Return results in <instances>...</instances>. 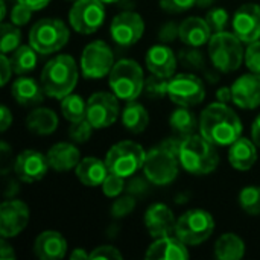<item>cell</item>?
Returning a JSON list of instances; mask_svg holds the SVG:
<instances>
[{"label": "cell", "instance_id": "47", "mask_svg": "<svg viewBox=\"0 0 260 260\" xmlns=\"http://www.w3.org/2000/svg\"><path fill=\"white\" fill-rule=\"evenodd\" d=\"M146 177L145 178H139V177H134L128 181L126 184V190L129 195L136 197V198H140L143 197L145 193H148V183H146Z\"/></svg>", "mask_w": 260, "mask_h": 260}, {"label": "cell", "instance_id": "48", "mask_svg": "<svg viewBox=\"0 0 260 260\" xmlns=\"http://www.w3.org/2000/svg\"><path fill=\"white\" fill-rule=\"evenodd\" d=\"M183 140H184V137H180V136H172V137H168V139H165L161 143H160V146H163L166 151H169L171 154H174V155H180V149H181V145H183Z\"/></svg>", "mask_w": 260, "mask_h": 260}, {"label": "cell", "instance_id": "56", "mask_svg": "<svg viewBox=\"0 0 260 260\" xmlns=\"http://www.w3.org/2000/svg\"><path fill=\"white\" fill-rule=\"evenodd\" d=\"M6 18V3L5 0H0V20L3 21Z\"/></svg>", "mask_w": 260, "mask_h": 260}, {"label": "cell", "instance_id": "34", "mask_svg": "<svg viewBox=\"0 0 260 260\" xmlns=\"http://www.w3.org/2000/svg\"><path fill=\"white\" fill-rule=\"evenodd\" d=\"M0 49L2 53L8 55L9 52H14L18 46H21V30L18 29V26L12 24V23H5L2 21L0 24Z\"/></svg>", "mask_w": 260, "mask_h": 260}, {"label": "cell", "instance_id": "3", "mask_svg": "<svg viewBox=\"0 0 260 260\" xmlns=\"http://www.w3.org/2000/svg\"><path fill=\"white\" fill-rule=\"evenodd\" d=\"M178 160L186 172L192 175H209L218 168L219 154L212 142L201 134H193L183 140Z\"/></svg>", "mask_w": 260, "mask_h": 260}, {"label": "cell", "instance_id": "14", "mask_svg": "<svg viewBox=\"0 0 260 260\" xmlns=\"http://www.w3.org/2000/svg\"><path fill=\"white\" fill-rule=\"evenodd\" d=\"M145 32V21L139 12L123 11L117 14L110 26V35L117 46L129 47L136 44Z\"/></svg>", "mask_w": 260, "mask_h": 260}, {"label": "cell", "instance_id": "1", "mask_svg": "<svg viewBox=\"0 0 260 260\" xmlns=\"http://www.w3.org/2000/svg\"><path fill=\"white\" fill-rule=\"evenodd\" d=\"M242 122L227 104L213 102L200 116V134L215 146H230L242 137Z\"/></svg>", "mask_w": 260, "mask_h": 260}, {"label": "cell", "instance_id": "10", "mask_svg": "<svg viewBox=\"0 0 260 260\" xmlns=\"http://www.w3.org/2000/svg\"><path fill=\"white\" fill-rule=\"evenodd\" d=\"M114 64L116 61L113 49L102 40L88 43L84 47L79 61L81 73L87 79H101L108 76Z\"/></svg>", "mask_w": 260, "mask_h": 260}, {"label": "cell", "instance_id": "53", "mask_svg": "<svg viewBox=\"0 0 260 260\" xmlns=\"http://www.w3.org/2000/svg\"><path fill=\"white\" fill-rule=\"evenodd\" d=\"M18 3H23V5H26V6H29L32 11H40V9H44L49 3H50V0H17Z\"/></svg>", "mask_w": 260, "mask_h": 260}, {"label": "cell", "instance_id": "45", "mask_svg": "<svg viewBox=\"0 0 260 260\" xmlns=\"http://www.w3.org/2000/svg\"><path fill=\"white\" fill-rule=\"evenodd\" d=\"M157 35L161 43H165V44L172 43L177 38H180V24H177L175 21H168L158 29Z\"/></svg>", "mask_w": 260, "mask_h": 260}, {"label": "cell", "instance_id": "50", "mask_svg": "<svg viewBox=\"0 0 260 260\" xmlns=\"http://www.w3.org/2000/svg\"><path fill=\"white\" fill-rule=\"evenodd\" d=\"M12 123V114L9 111V108L6 105L0 107V131L5 133Z\"/></svg>", "mask_w": 260, "mask_h": 260}, {"label": "cell", "instance_id": "37", "mask_svg": "<svg viewBox=\"0 0 260 260\" xmlns=\"http://www.w3.org/2000/svg\"><path fill=\"white\" fill-rule=\"evenodd\" d=\"M206 21L207 24L210 26L212 32L216 34V32H222L227 29L229 23H230V15L227 12V9L221 8V6H215V8H210L206 14Z\"/></svg>", "mask_w": 260, "mask_h": 260}, {"label": "cell", "instance_id": "40", "mask_svg": "<svg viewBox=\"0 0 260 260\" xmlns=\"http://www.w3.org/2000/svg\"><path fill=\"white\" fill-rule=\"evenodd\" d=\"M178 61L186 69L192 70H201L204 67V55L198 50V47H189L186 50H181L178 55Z\"/></svg>", "mask_w": 260, "mask_h": 260}, {"label": "cell", "instance_id": "35", "mask_svg": "<svg viewBox=\"0 0 260 260\" xmlns=\"http://www.w3.org/2000/svg\"><path fill=\"white\" fill-rule=\"evenodd\" d=\"M239 206L241 209L251 216L260 215V186H247L239 192Z\"/></svg>", "mask_w": 260, "mask_h": 260}, {"label": "cell", "instance_id": "17", "mask_svg": "<svg viewBox=\"0 0 260 260\" xmlns=\"http://www.w3.org/2000/svg\"><path fill=\"white\" fill-rule=\"evenodd\" d=\"M232 29L245 44L260 40V5L245 3L238 8L232 18Z\"/></svg>", "mask_w": 260, "mask_h": 260}, {"label": "cell", "instance_id": "43", "mask_svg": "<svg viewBox=\"0 0 260 260\" xmlns=\"http://www.w3.org/2000/svg\"><path fill=\"white\" fill-rule=\"evenodd\" d=\"M32 12H34V11H32L29 6H26V5L17 2V5L11 9L9 20H11L12 24L21 27V26H24V24L29 23V20H30V17H32Z\"/></svg>", "mask_w": 260, "mask_h": 260}, {"label": "cell", "instance_id": "27", "mask_svg": "<svg viewBox=\"0 0 260 260\" xmlns=\"http://www.w3.org/2000/svg\"><path fill=\"white\" fill-rule=\"evenodd\" d=\"M75 174L84 186L96 187L102 186L110 171L107 168L105 160H99L96 157H85L81 158V161L75 168Z\"/></svg>", "mask_w": 260, "mask_h": 260}, {"label": "cell", "instance_id": "51", "mask_svg": "<svg viewBox=\"0 0 260 260\" xmlns=\"http://www.w3.org/2000/svg\"><path fill=\"white\" fill-rule=\"evenodd\" d=\"M0 259L2 260H14L15 259V253H14V248L6 242L5 238H2V242H0Z\"/></svg>", "mask_w": 260, "mask_h": 260}, {"label": "cell", "instance_id": "46", "mask_svg": "<svg viewBox=\"0 0 260 260\" xmlns=\"http://www.w3.org/2000/svg\"><path fill=\"white\" fill-rule=\"evenodd\" d=\"M90 259L93 260H111V259H123V256H122V253L116 248V247H113V245H101V247H98V248H94L91 253H90Z\"/></svg>", "mask_w": 260, "mask_h": 260}, {"label": "cell", "instance_id": "21", "mask_svg": "<svg viewBox=\"0 0 260 260\" xmlns=\"http://www.w3.org/2000/svg\"><path fill=\"white\" fill-rule=\"evenodd\" d=\"M67 253L66 238L55 230L40 233L34 241V254L41 260H59Z\"/></svg>", "mask_w": 260, "mask_h": 260}, {"label": "cell", "instance_id": "13", "mask_svg": "<svg viewBox=\"0 0 260 260\" xmlns=\"http://www.w3.org/2000/svg\"><path fill=\"white\" fill-rule=\"evenodd\" d=\"M169 99L178 107H197L206 98L204 82L192 73H180L169 79Z\"/></svg>", "mask_w": 260, "mask_h": 260}, {"label": "cell", "instance_id": "8", "mask_svg": "<svg viewBox=\"0 0 260 260\" xmlns=\"http://www.w3.org/2000/svg\"><path fill=\"white\" fill-rule=\"evenodd\" d=\"M215 232V219L204 209H192L183 213L175 224V236L186 245H201Z\"/></svg>", "mask_w": 260, "mask_h": 260}, {"label": "cell", "instance_id": "39", "mask_svg": "<svg viewBox=\"0 0 260 260\" xmlns=\"http://www.w3.org/2000/svg\"><path fill=\"white\" fill-rule=\"evenodd\" d=\"M93 125L87 119H84L69 126V137L73 143H85L93 136Z\"/></svg>", "mask_w": 260, "mask_h": 260}, {"label": "cell", "instance_id": "15", "mask_svg": "<svg viewBox=\"0 0 260 260\" xmlns=\"http://www.w3.org/2000/svg\"><path fill=\"white\" fill-rule=\"evenodd\" d=\"M29 207L20 200H6L0 206V236L5 239L20 235L29 222Z\"/></svg>", "mask_w": 260, "mask_h": 260}, {"label": "cell", "instance_id": "58", "mask_svg": "<svg viewBox=\"0 0 260 260\" xmlns=\"http://www.w3.org/2000/svg\"><path fill=\"white\" fill-rule=\"evenodd\" d=\"M105 5H113V3H117V2H120V0H102Z\"/></svg>", "mask_w": 260, "mask_h": 260}, {"label": "cell", "instance_id": "12", "mask_svg": "<svg viewBox=\"0 0 260 260\" xmlns=\"http://www.w3.org/2000/svg\"><path fill=\"white\" fill-rule=\"evenodd\" d=\"M119 101L113 91H98L87 99V120L94 129H105L119 119Z\"/></svg>", "mask_w": 260, "mask_h": 260}, {"label": "cell", "instance_id": "2", "mask_svg": "<svg viewBox=\"0 0 260 260\" xmlns=\"http://www.w3.org/2000/svg\"><path fill=\"white\" fill-rule=\"evenodd\" d=\"M79 78V70L75 58L67 53H61L49 59L41 70L40 82L46 96L53 99H62L73 93Z\"/></svg>", "mask_w": 260, "mask_h": 260}, {"label": "cell", "instance_id": "6", "mask_svg": "<svg viewBox=\"0 0 260 260\" xmlns=\"http://www.w3.org/2000/svg\"><path fill=\"white\" fill-rule=\"evenodd\" d=\"M70 37L67 24L59 18H41L29 30V44L40 53L49 55L61 50Z\"/></svg>", "mask_w": 260, "mask_h": 260}, {"label": "cell", "instance_id": "26", "mask_svg": "<svg viewBox=\"0 0 260 260\" xmlns=\"http://www.w3.org/2000/svg\"><path fill=\"white\" fill-rule=\"evenodd\" d=\"M257 148L253 139L239 137L229 148V163L236 171H250L257 161Z\"/></svg>", "mask_w": 260, "mask_h": 260}, {"label": "cell", "instance_id": "52", "mask_svg": "<svg viewBox=\"0 0 260 260\" xmlns=\"http://www.w3.org/2000/svg\"><path fill=\"white\" fill-rule=\"evenodd\" d=\"M216 99L218 102H222V104H229L230 101H233V91H232V87H221L216 90Z\"/></svg>", "mask_w": 260, "mask_h": 260}, {"label": "cell", "instance_id": "5", "mask_svg": "<svg viewBox=\"0 0 260 260\" xmlns=\"http://www.w3.org/2000/svg\"><path fill=\"white\" fill-rule=\"evenodd\" d=\"M209 56L213 67L222 73L236 72L245 61L242 41L235 32H216L209 41Z\"/></svg>", "mask_w": 260, "mask_h": 260}, {"label": "cell", "instance_id": "18", "mask_svg": "<svg viewBox=\"0 0 260 260\" xmlns=\"http://www.w3.org/2000/svg\"><path fill=\"white\" fill-rule=\"evenodd\" d=\"M143 222L151 238L158 239V238L169 236L172 232H175L177 219L171 207H168L163 203H155L149 206L148 210L145 212Z\"/></svg>", "mask_w": 260, "mask_h": 260}, {"label": "cell", "instance_id": "20", "mask_svg": "<svg viewBox=\"0 0 260 260\" xmlns=\"http://www.w3.org/2000/svg\"><path fill=\"white\" fill-rule=\"evenodd\" d=\"M145 64L146 69L151 72V75H157L169 79L175 75L178 56H175L171 46L160 43L149 47V50L145 55Z\"/></svg>", "mask_w": 260, "mask_h": 260}, {"label": "cell", "instance_id": "4", "mask_svg": "<svg viewBox=\"0 0 260 260\" xmlns=\"http://www.w3.org/2000/svg\"><path fill=\"white\" fill-rule=\"evenodd\" d=\"M111 91L125 102L136 101L145 88V75L142 66L129 58L119 59L108 75Z\"/></svg>", "mask_w": 260, "mask_h": 260}, {"label": "cell", "instance_id": "59", "mask_svg": "<svg viewBox=\"0 0 260 260\" xmlns=\"http://www.w3.org/2000/svg\"><path fill=\"white\" fill-rule=\"evenodd\" d=\"M67 2H78V0H67Z\"/></svg>", "mask_w": 260, "mask_h": 260}, {"label": "cell", "instance_id": "49", "mask_svg": "<svg viewBox=\"0 0 260 260\" xmlns=\"http://www.w3.org/2000/svg\"><path fill=\"white\" fill-rule=\"evenodd\" d=\"M0 61H2V66H0V69H2L0 84H2V87H5V85L9 82V79H11V76H12L14 69H12V64H11V58H8V55L2 53V55H0Z\"/></svg>", "mask_w": 260, "mask_h": 260}, {"label": "cell", "instance_id": "54", "mask_svg": "<svg viewBox=\"0 0 260 260\" xmlns=\"http://www.w3.org/2000/svg\"><path fill=\"white\" fill-rule=\"evenodd\" d=\"M251 139L260 148V114L254 119V122L251 125Z\"/></svg>", "mask_w": 260, "mask_h": 260}, {"label": "cell", "instance_id": "23", "mask_svg": "<svg viewBox=\"0 0 260 260\" xmlns=\"http://www.w3.org/2000/svg\"><path fill=\"white\" fill-rule=\"evenodd\" d=\"M11 96L15 99V102L18 105H23V107H35V105H40L44 101L46 93L43 90L41 82L35 81L30 76L20 75V78H17L12 82Z\"/></svg>", "mask_w": 260, "mask_h": 260}, {"label": "cell", "instance_id": "25", "mask_svg": "<svg viewBox=\"0 0 260 260\" xmlns=\"http://www.w3.org/2000/svg\"><path fill=\"white\" fill-rule=\"evenodd\" d=\"M46 155H47L50 168L56 172H69L75 169L78 163L81 161L79 149L73 143H69V142L55 143L47 151Z\"/></svg>", "mask_w": 260, "mask_h": 260}, {"label": "cell", "instance_id": "57", "mask_svg": "<svg viewBox=\"0 0 260 260\" xmlns=\"http://www.w3.org/2000/svg\"><path fill=\"white\" fill-rule=\"evenodd\" d=\"M213 2H215V0H197V5L201 6V8H206V6L213 5Z\"/></svg>", "mask_w": 260, "mask_h": 260}, {"label": "cell", "instance_id": "11", "mask_svg": "<svg viewBox=\"0 0 260 260\" xmlns=\"http://www.w3.org/2000/svg\"><path fill=\"white\" fill-rule=\"evenodd\" d=\"M105 3L102 0H78L69 11L72 29L82 35L94 34L105 21Z\"/></svg>", "mask_w": 260, "mask_h": 260}, {"label": "cell", "instance_id": "24", "mask_svg": "<svg viewBox=\"0 0 260 260\" xmlns=\"http://www.w3.org/2000/svg\"><path fill=\"white\" fill-rule=\"evenodd\" d=\"M213 32L206 18L187 17L180 23V41L189 47H201L207 44Z\"/></svg>", "mask_w": 260, "mask_h": 260}, {"label": "cell", "instance_id": "16", "mask_svg": "<svg viewBox=\"0 0 260 260\" xmlns=\"http://www.w3.org/2000/svg\"><path fill=\"white\" fill-rule=\"evenodd\" d=\"M50 165L47 155L37 149H24L14 160V172L17 178L23 183H37L43 180L49 171Z\"/></svg>", "mask_w": 260, "mask_h": 260}, {"label": "cell", "instance_id": "44", "mask_svg": "<svg viewBox=\"0 0 260 260\" xmlns=\"http://www.w3.org/2000/svg\"><path fill=\"white\" fill-rule=\"evenodd\" d=\"M197 5V0H160L161 9H165L169 14H180L184 11H189Z\"/></svg>", "mask_w": 260, "mask_h": 260}, {"label": "cell", "instance_id": "31", "mask_svg": "<svg viewBox=\"0 0 260 260\" xmlns=\"http://www.w3.org/2000/svg\"><path fill=\"white\" fill-rule=\"evenodd\" d=\"M169 125L177 136L186 139L193 136L197 128H200V119H197L195 113H192L189 107H178L171 113Z\"/></svg>", "mask_w": 260, "mask_h": 260}, {"label": "cell", "instance_id": "36", "mask_svg": "<svg viewBox=\"0 0 260 260\" xmlns=\"http://www.w3.org/2000/svg\"><path fill=\"white\" fill-rule=\"evenodd\" d=\"M168 87H169V79L168 78L151 75L149 78L145 79L143 93L151 99H161V98L168 96Z\"/></svg>", "mask_w": 260, "mask_h": 260}, {"label": "cell", "instance_id": "33", "mask_svg": "<svg viewBox=\"0 0 260 260\" xmlns=\"http://www.w3.org/2000/svg\"><path fill=\"white\" fill-rule=\"evenodd\" d=\"M61 113L70 123L87 119V102L75 93L67 94L61 99Z\"/></svg>", "mask_w": 260, "mask_h": 260}, {"label": "cell", "instance_id": "38", "mask_svg": "<svg viewBox=\"0 0 260 260\" xmlns=\"http://www.w3.org/2000/svg\"><path fill=\"white\" fill-rule=\"evenodd\" d=\"M136 209V197L133 195H125V197H117L116 201L111 206V216L114 219H122L128 215H131Z\"/></svg>", "mask_w": 260, "mask_h": 260}, {"label": "cell", "instance_id": "28", "mask_svg": "<svg viewBox=\"0 0 260 260\" xmlns=\"http://www.w3.org/2000/svg\"><path fill=\"white\" fill-rule=\"evenodd\" d=\"M26 128L37 136H49L58 128V116L50 108H35L26 117Z\"/></svg>", "mask_w": 260, "mask_h": 260}, {"label": "cell", "instance_id": "32", "mask_svg": "<svg viewBox=\"0 0 260 260\" xmlns=\"http://www.w3.org/2000/svg\"><path fill=\"white\" fill-rule=\"evenodd\" d=\"M37 62H38V52L30 44L18 46L11 55V64L14 73L17 75H26L32 72L37 67Z\"/></svg>", "mask_w": 260, "mask_h": 260}, {"label": "cell", "instance_id": "55", "mask_svg": "<svg viewBox=\"0 0 260 260\" xmlns=\"http://www.w3.org/2000/svg\"><path fill=\"white\" fill-rule=\"evenodd\" d=\"M90 259V254L84 248H75L70 254V260H85Z\"/></svg>", "mask_w": 260, "mask_h": 260}, {"label": "cell", "instance_id": "22", "mask_svg": "<svg viewBox=\"0 0 260 260\" xmlns=\"http://www.w3.org/2000/svg\"><path fill=\"white\" fill-rule=\"evenodd\" d=\"M189 256L190 254L187 251V245L177 236L172 238L171 235L155 239L148 248V251L145 253L146 259L155 260L189 259Z\"/></svg>", "mask_w": 260, "mask_h": 260}, {"label": "cell", "instance_id": "30", "mask_svg": "<svg viewBox=\"0 0 260 260\" xmlns=\"http://www.w3.org/2000/svg\"><path fill=\"white\" fill-rule=\"evenodd\" d=\"M213 253L218 260H239L245 256V242L236 233H224L216 239Z\"/></svg>", "mask_w": 260, "mask_h": 260}, {"label": "cell", "instance_id": "41", "mask_svg": "<svg viewBox=\"0 0 260 260\" xmlns=\"http://www.w3.org/2000/svg\"><path fill=\"white\" fill-rule=\"evenodd\" d=\"M125 186L126 184H125V178L123 177H119V175H114V174H108V177L102 183V192L108 198H117L126 189Z\"/></svg>", "mask_w": 260, "mask_h": 260}, {"label": "cell", "instance_id": "29", "mask_svg": "<svg viewBox=\"0 0 260 260\" xmlns=\"http://www.w3.org/2000/svg\"><path fill=\"white\" fill-rule=\"evenodd\" d=\"M120 119H122V125L125 126V129L133 134L143 133L149 125V113L137 101L126 102V105L122 110Z\"/></svg>", "mask_w": 260, "mask_h": 260}, {"label": "cell", "instance_id": "19", "mask_svg": "<svg viewBox=\"0 0 260 260\" xmlns=\"http://www.w3.org/2000/svg\"><path fill=\"white\" fill-rule=\"evenodd\" d=\"M233 102L242 110H256L260 107V75L245 73L239 76L233 85Z\"/></svg>", "mask_w": 260, "mask_h": 260}, {"label": "cell", "instance_id": "9", "mask_svg": "<svg viewBox=\"0 0 260 260\" xmlns=\"http://www.w3.org/2000/svg\"><path fill=\"white\" fill-rule=\"evenodd\" d=\"M180 166L178 157L158 145L146 152L142 171L149 183L155 186H168L177 178Z\"/></svg>", "mask_w": 260, "mask_h": 260}, {"label": "cell", "instance_id": "42", "mask_svg": "<svg viewBox=\"0 0 260 260\" xmlns=\"http://www.w3.org/2000/svg\"><path fill=\"white\" fill-rule=\"evenodd\" d=\"M245 66L250 72L260 75V40L253 41L245 49Z\"/></svg>", "mask_w": 260, "mask_h": 260}, {"label": "cell", "instance_id": "7", "mask_svg": "<svg viewBox=\"0 0 260 260\" xmlns=\"http://www.w3.org/2000/svg\"><path fill=\"white\" fill-rule=\"evenodd\" d=\"M145 158L146 151L142 145L131 140H123L108 149L105 155V163L110 174L129 178L143 168Z\"/></svg>", "mask_w": 260, "mask_h": 260}]
</instances>
